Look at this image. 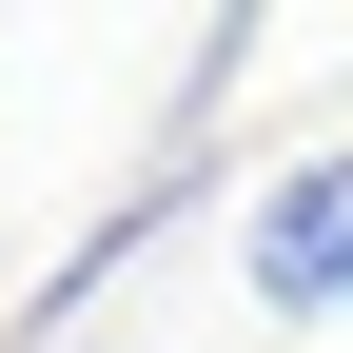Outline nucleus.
Returning <instances> with one entry per match:
<instances>
[{
	"instance_id": "nucleus-1",
	"label": "nucleus",
	"mask_w": 353,
	"mask_h": 353,
	"mask_svg": "<svg viewBox=\"0 0 353 353\" xmlns=\"http://www.w3.org/2000/svg\"><path fill=\"white\" fill-rule=\"evenodd\" d=\"M236 275H255V314H353V138H314V157H275L255 176V216H236Z\"/></svg>"
}]
</instances>
